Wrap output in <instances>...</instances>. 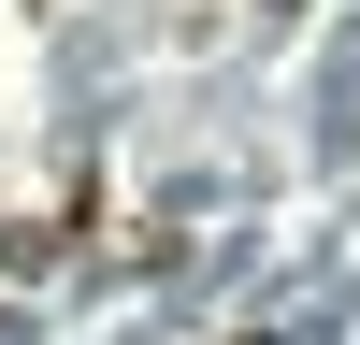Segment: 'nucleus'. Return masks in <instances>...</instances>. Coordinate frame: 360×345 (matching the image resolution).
Returning a JSON list of instances; mask_svg holds the SVG:
<instances>
[{"mask_svg": "<svg viewBox=\"0 0 360 345\" xmlns=\"http://www.w3.org/2000/svg\"><path fill=\"white\" fill-rule=\"evenodd\" d=\"M274 15H288V0H274Z\"/></svg>", "mask_w": 360, "mask_h": 345, "instance_id": "nucleus-1", "label": "nucleus"}, {"mask_svg": "<svg viewBox=\"0 0 360 345\" xmlns=\"http://www.w3.org/2000/svg\"><path fill=\"white\" fill-rule=\"evenodd\" d=\"M245 345H259V331H245Z\"/></svg>", "mask_w": 360, "mask_h": 345, "instance_id": "nucleus-2", "label": "nucleus"}]
</instances>
